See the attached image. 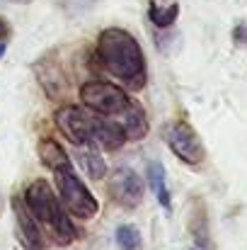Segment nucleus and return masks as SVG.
Listing matches in <instances>:
<instances>
[{
    "mask_svg": "<svg viewBox=\"0 0 247 250\" xmlns=\"http://www.w3.org/2000/svg\"><path fill=\"white\" fill-rule=\"evenodd\" d=\"M12 211H15V236L17 241L27 250H46V238L44 231L39 226V221L34 219V214L27 209L22 197H12Z\"/></svg>",
    "mask_w": 247,
    "mask_h": 250,
    "instance_id": "8",
    "label": "nucleus"
},
{
    "mask_svg": "<svg viewBox=\"0 0 247 250\" xmlns=\"http://www.w3.org/2000/svg\"><path fill=\"white\" fill-rule=\"evenodd\" d=\"M107 194L112 202H116L124 209H133L143 202V180L129 170V167H119L114 170L109 185H107Z\"/></svg>",
    "mask_w": 247,
    "mask_h": 250,
    "instance_id": "6",
    "label": "nucleus"
},
{
    "mask_svg": "<svg viewBox=\"0 0 247 250\" xmlns=\"http://www.w3.org/2000/svg\"><path fill=\"white\" fill-rule=\"evenodd\" d=\"M80 102L95 114L102 117H112L119 119L129 104L133 102V97H129L126 90H121L119 85L107 83V81H90L80 87Z\"/></svg>",
    "mask_w": 247,
    "mask_h": 250,
    "instance_id": "4",
    "label": "nucleus"
},
{
    "mask_svg": "<svg viewBox=\"0 0 247 250\" xmlns=\"http://www.w3.org/2000/svg\"><path fill=\"white\" fill-rule=\"evenodd\" d=\"M116 243L121 250H138L141 248V233L133 226H119L116 229Z\"/></svg>",
    "mask_w": 247,
    "mask_h": 250,
    "instance_id": "15",
    "label": "nucleus"
},
{
    "mask_svg": "<svg viewBox=\"0 0 247 250\" xmlns=\"http://www.w3.org/2000/svg\"><path fill=\"white\" fill-rule=\"evenodd\" d=\"M189 250H204V248H189Z\"/></svg>",
    "mask_w": 247,
    "mask_h": 250,
    "instance_id": "19",
    "label": "nucleus"
},
{
    "mask_svg": "<svg viewBox=\"0 0 247 250\" xmlns=\"http://www.w3.org/2000/svg\"><path fill=\"white\" fill-rule=\"evenodd\" d=\"M95 61L102 71L112 73L116 81H121L131 90H141L148 81V66H146L143 49L138 39L129 34L126 29H119V27L104 29L97 39Z\"/></svg>",
    "mask_w": 247,
    "mask_h": 250,
    "instance_id": "1",
    "label": "nucleus"
},
{
    "mask_svg": "<svg viewBox=\"0 0 247 250\" xmlns=\"http://www.w3.org/2000/svg\"><path fill=\"white\" fill-rule=\"evenodd\" d=\"M92 141L107 151H116L126 144V134H124L121 124L114 122L112 117L95 114L92 117Z\"/></svg>",
    "mask_w": 247,
    "mask_h": 250,
    "instance_id": "9",
    "label": "nucleus"
},
{
    "mask_svg": "<svg viewBox=\"0 0 247 250\" xmlns=\"http://www.w3.org/2000/svg\"><path fill=\"white\" fill-rule=\"evenodd\" d=\"M76 156H78V163L80 167L92 177V180H102L107 175V163L102 158V153L97 151V144L95 141H87V144H80L76 146Z\"/></svg>",
    "mask_w": 247,
    "mask_h": 250,
    "instance_id": "11",
    "label": "nucleus"
},
{
    "mask_svg": "<svg viewBox=\"0 0 247 250\" xmlns=\"http://www.w3.org/2000/svg\"><path fill=\"white\" fill-rule=\"evenodd\" d=\"M12 2H29V0H12Z\"/></svg>",
    "mask_w": 247,
    "mask_h": 250,
    "instance_id": "18",
    "label": "nucleus"
},
{
    "mask_svg": "<svg viewBox=\"0 0 247 250\" xmlns=\"http://www.w3.org/2000/svg\"><path fill=\"white\" fill-rule=\"evenodd\" d=\"M119 124H121V129H124V134H126V141H141V139H146V134H148V119H146V112H143V107L133 100L131 104H129V109L119 117Z\"/></svg>",
    "mask_w": 247,
    "mask_h": 250,
    "instance_id": "10",
    "label": "nucleus"
},
{
    "mask_svg": "<svg viewBox=\"0 0 247 250\" xmlns=\"http://www.w3.org/2000/svg\"><path fill=\"white\" fill-rule=\"evenodd\" d=\"M163 139L170 151L187 166H199L204 161V144L199 134L187 122H170L163 126Z\"/></svg>",
    "mask_w": 247,
    "mask_h": 250,
    "instance_id": "5",
    "label": "nucleus"
},
{
    "mask_svg": "<svg viewBox=\"0 0 247 250\" xmlns=\"http://www.w3.org/2000/svg\"><path fill=\"white\" fill-rule=\"evenodd\" d=\"M179 15V5L174 0H153L151 2V20L155 27H170Z\"/></svg>",
    "mask_w": 247,
    "mask_h": 250,
    "instance_id": "14",
    "label": "nucleus"
},
{
    "mask_svg": "<svg viewBox=\"0 0 247 250\" xmlns=\"http://www.w3.org/2000/svg\"><path fill=\"white\" fill-rule=\"evenodd\" d=\"M39 161L49 167V170H58V167L71 163L68 153L61 148V144H58L56 139H41V141H39Z\"/></svg>",
    "mask_w": 247,
    "mask_h": 250,
    "instance_id": "12",
    "label": "nucleus"
},
{
    "mask_svg": "<svg viewBox=\"0 0 247 250\" xmlns=\"http://www.w3.org/2000/svg\"><path fill=\"white\" fill-rule=\"evenodd\" d=\"M7 34H10V24L0 17V42H5V39H7Z\"/></svg>",
    "mask_w": 247,
    "mask_h": 250,
    "instance_id": "16",
    "label": "nucleus"
},
{
    "mask_svg": "<svg viewBox=\"0 0 247 250\" xmlns=\"http://www.w3.org/2000/svg\"><path fill=\"white\" fill-rule=\"evenodd\" d=\"M148 182H151V189L155 192L158 202L163 204L167 211H170V204H172V202H170V192H167V182H165L163 163H158V161L148 163Z\"/></svg>",
    "mask_w": 247,
    "mask_h": 250,
    "instance_id": "13",
    "label": "nucleus"
},
{
    "mask_svg": "<svg viewBox=\"0 0 247 250\" xmlns=\"http://www.w3.org/2000/svg\"><path fill=\"white\" fill-rule=\"evenodd\" d=\"M22 199H24L27 209L34 214V219L39 221V226L51 231V236L56 238V243H61V246L73 243L76 229H73V224H71L63 204L56 199V194H54V189H51V185L46 180H41V177L34 180L27 187V192H24Z\"/></svg>",
    "mask_w": 247,
    "mask_h": 250,
    "instance_id": "2",
    "label": "nucleus"
},
{
    "mask_svg": "<svg viewBox=\"0 0 247 250\" xmlns=\"http://www.w3.org/2000/svg\"><path fill=\"white\" fill-rule=\"evenodd\" d=\"M54 175H56V187H58L63 209L68 214H73L76 219H92V216H97L99 204H97L95 194L85 187V182L76 175V170H73L71 163L54 170Z\"/></svg>",
    "mask_w": 247,
    "mask_h": 250,
    "instance_id": "3",
    "label": "nucleus"
},
{
    "mask_svg": "<svg viewBox=\"0 0 247 250\" xmlns=\"http://www.w3.org/2000/svg\"><path fill=\"white\" fill-rule=\"evenodd\" d=\"M92 117L95 112H85L82 107H61L54 119L61 134L73 146H80V144L92 141Z\"/></svg>",
    "mask_w": 247,
    "mask_h": 250,
    "instance_id": "7",
    "label": "nucleus"
},
{
    "mask_svg": "<svg viewBox=\"0 0 247 250\" xmlns=\"http://www.w3.org/2000/svg\"><path fill=\"white\" fill-rule=\"evenodd\" d=\"M235 42H247V27H238L235 29Z\"/></svg>",
    "mask_w": 247,
    "mask_h": 250,
    "instance_id": "17",
    "label": "nucleus"
}]
</instances>
